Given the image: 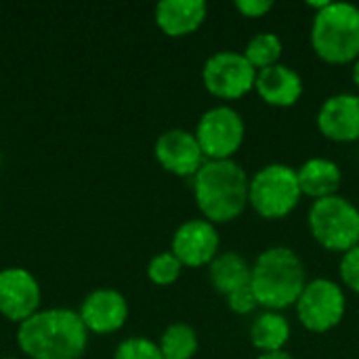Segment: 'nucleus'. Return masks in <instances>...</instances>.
<instances>
[{
  "label": "nucleus",
  "instance_id": "1",
  "mask_svg": "<svg viewBox=\"0 0 359 359\" xmlns=\"http://www.w3.org/2000/svg\"><path fill=\"white\" fill-rule=\"evenodd\" d=\"M17 345L29 359H80L88 330L78 311L44 309L19 324Z\"/></svg>",
  "mask_w": 359,
  "mask_h": 359
},
{
  "label": "nucleus",
  "instance_id": "2",
  "mask_svg": "<svg viewBox=\"0 0 359 359\" xmlns=\"http://www.w3.org/2000/svg\"><path fill=\"white\" fill-rule=\"evenodd\" d=\"M250 177L238 160H206L194 177V198L210 223L238 219L248 206Z\"/></svg>",
  "mask_w": 359,
  "mask_h": 359
},
{
  "label": "nucleus",
  "instance_id": "3",
  "mask_svg": "<svg viewBox=\"0 0 359 359\" xmlns=\"http://www.w3.org/2000/svg\"><path fill=\"white\" fill-rule=\"evenodd\" d=\"M307 284L305 263L290 246H269L252 263L250 288L263 309L292 307Z\"/></svg>",
  "mask_w": 359,
  "mask_h": 359
},
{
  "label": "nucleus",
  "instance_id": "4",
  "mask_svg": "<svg viewBox=\"0 0 359 359\" xmlns=\"http://www.w3.org/2000/svg\"><path fill=\"white\" fill-rule=\"evenodd\" d=\"M311 46L328 63H353L359 57V6L330 0L311 19Z\"/></svg>",
  "mask_w": 359,
  "mask_h": 359
},
{
  "label": "nucleus",
  "instance_id": "5",
  "mask_svg": "<svg viewBox=\"0 0 359 359\" xmlns=\"http://www.w3.org/2000/svg\"><path fill=\"white\" fill-rule=\"evenodd\" d=\"M307 225L318 244L332 252H347L359 244V208L345 196L313 200Z\"/></svg>",
  "mask_w": 359,
  "mask_h": 359
},
{
  "label": "nucleus",
  "instance_id": "6",
  "mask_svg": "<svg viewBox=\"0 0 359 359\" xmlns=\"http://www.w3.org/2000/svg\"><path fill=\"white\" fill-rule=\"evenodd\" d=\"M297 168L284 162H271L250 177L248 204L265 219H282L290 215L301 202Z\"/></svg>",
  "mask_w": 359,
  "mask_h": 359
},
{
  "label": "nucleus",
  "instance_id": "7",
  "mask_svg": "<svg viewBox=\"0 0 359 359\" xmlns=\"http://www.w3.org/2000/svg\"><path fill=\"white\" fill-rule=\"evenodd\" d=\"M299 322L311 332H328L337 328L347 311V297L339 282L330 278L307 280L299 301L294 303Z\"/></svg>",
  "mask_w": 359,
  "mask_h": 359
},
{
  "label": "nucleus",
  "instance_id": "8",
  "mask_svg": "<svg viewBox=\"0 0 359 359\" xmlns=\"http://www.w3.org/2000/svg\"><path fill=\"white\" fill-rule=\"evenodd\" d=\"M194 133L206 160H231L244 143L246 124L236 107L221 103L200 116Z\"/></svg>",
  "mask_w": 359,
  "mask_h": 359
},
{
  "label": "nucleus",
  "instance_id": "9",
  "mask_svg": "<svg viewBox=\"0 0 359 359\" xmlns=\"http://www.w3.org/2000/svg\"><path fill=\"white\" fill-rule=\"evenodd\" d=\"M257 69L240 50H217L202 65L206 90L219 99L233 101L255 88Z\"/></svg>",
  "mask_w": 359,
  "mask_h": 359
},
{
  "label": "nucleus",
  "instance_id": "10",
  "mask_svg": "<svg viewBox=\"0 0 359 359\" xmlns=\"http://www.w3.org/2000/svg\"><path fill=\"white\" fill-rule=\"evenodd\" d=\"M221 236L208 219H189L181 223L172 236L170 252L183 267H204L221 252Z\"/></svg>",
  "mask_w": 359,
  "mask_h": 359
},
{
  "label": "nucleus",
  "instance_id": "11",
  "mask_svg": "<svg viewBox=\"0 0 359 359\" xmlns=\"http://www.w3.org/2000/svg\"><path fill=\"white\" fill-rule=\"evenodd\" d=\"M154 154L160 166L177 177H196V172L206 162L204 151L196 139V133L187 128L164 130L156 139Z\"/></svg>",
  "mask_w": 359,
  "mask_h": 359
},
{
  "label": "nucleus",
  "instance_id": "12",
  "mask_svg": "<svg viewBox=\"0 0 359 359\" xmlns=\"http://www.w3.org/2000/svg\"><path fill=\"white\" fill-rule=\"evenodd\" d=\"M40 307L38 280L23 267L0 271V313L11 322H25Z\"/></svg>",
  "mask_w": 359,
  "mask_h": 359
},
{
  "label": "nucleus",
  "instance_id": "13",
  "mask_svg": "<svg viewBox=\"0 0 359 359\" xmlns=\"http://www.w3.org/2000/svg\"><path fill=\"white\" fill-rule=\"evenodd\" d=\"M320 133L337 143H351L359 139V95L337 93L330 95L316 116Z\"/></svg>",
  "mask_w": 359,
  "mask_h": 359
},
{
  "label": "nucleus",
  "instance_id": "14",
  "mask_svg": "<svg viewBox=\"0 0 359 359\" xmlns=\"http://www.w3.org/2000/svg\"><path fill=\"white\" fill-rule=\"evenodd\" d=\"M78 313L88 332L111 334L126 324L128 303L124 294L114 288H97L84 297Z\"/></svg>",
  "mask_w": 359,
  "mask_h": 359
},
{
  "label": "nucleus",
  "instance_id": "15",
  "mask_svg": "<svg viewBox=\"0 0 359 359\" xmlns=\"http://www.w3.org/2000/svg\"><path fill=\"white\" fill-rule=\"evenodd\" d=\"M303 78L301 74L286 65V63H276L271 67L259 69L255 90L259 97L273 107H292L301 95H303Z\"/></svg>",
  "mask_w": 359,
  "mask_h": 359
},
{
  "label": "nucleus",
  "instance_id": "16",
  "mask_svg": "<svg viewBox=\"0 0 359 359\" xmlns=\"http://www.w3.org/2000/svg\"><path fill=\"white\" fill-rule=\"evenodd\" d=\"M208 15L204 0H162L156 4L158 27L172 38L196 32Z\"/></svg>",
  "mask_w": 359,
  "mask_h": 359
},
{
  "label": "nucleus",
  "instance_id": "17",
  "mask_svg": "<svg viewBox=\"0 0 359 359\" xmlns=\"http://www.w3.org/2000/svg\"><path fill=\"white\" fill-rule=\"evenodd\" d=\"M297 177H299L303 196H309L311 200L337 196L339 187L343 183L341 166L334 160L324 158V156H313V158L305 160L297 168Z\"/></svg>",
  "mask_w": 359,
  "mask_h": 359
},
{
  "label": "nucleus",
  "instance_id": "18",
  "mask_svg": "<svg viewBox=\"0 0 359 359\" xmlns=\"http://www.w3.org/2000/svg\"><path fill=\"white\" fill-rule=\"evenodd\" d=\"M208 276L215 290L227 297L238 288L250 286L252 265L238 250H225L212 259V263L208 265Z\"/></svg>",
  "mask_w": 359,
  "mask_h": 359
},
{
  "label": "nucleus",
  "instance_id": "19",
  "mask_svg": "<svg viewBox=\"0 0 359 359\" xmlns=\"http://www.w3.org/2000/svg\"><path fill=\"white\" fill-rule=\"evenodd\" d=\"M290 341V322L282 311L265 309L250 324V343L261 351H284Z\"/></svg>",
  "mask_w": 359,
  "mask_h": 359
},
{
  "label": "nucleus",
  "instance_id": "20",
  "mask_svg": "<svg viewBox=\"0 0 359 359\" xmlns=\"http://www.w3.org/2000/svg\"><path fill=\"white\" fill-rule=\"evenodd\" d=\"M158 347L164 359H191L200 347L198 332L189 324H183V322L170 324L162 332Z\"/></svg>",
  "mask_w": 359,
  "mask_h": 359
},
{
  "label": "nucleus",
  "instance_id": "21",
  "mask_svg": "<svg viewBox=\"0 0 359 359\" xmlns=\"http://www.w3.org/2000/svg\"><path fill=\"white\" fill-rule=\"evenodd\" d=\"M282 50H284V44L276 32H259L246 42L242 53L250 61V65L259 72V69L280 63Z\"/></svg>",
  "mask_w": 359,
  "mask_h": 359
},
{
  "label": "nucleus",
  "instance_id": "22",
  "mask_svg": "<svg viewBox=\"0 0 359 359\" xmlns=\"http://www.w3.org/2000/svg\"><path fill=\"white\" fill-rule=\"evenodd\" d=\"M181 271H183V265H181V261L170 250L158 252L147 263V278L156 286H170V284H175L179 280Z\"/></svg>",
  "mask_w": 359,
  "mask_h": 359
},
{
  "label": "nucleus",
  "instance_id": "23",
  "mask_svg": "<svg viewBox=\"0 0 359 359\" xmlns=\"http://www.w3.org/2000/svg\"><path fill=\"white\" fill-rule=\"evenodd\" d=\"M114 359H164V355L158 343L145 337H130L118 345Z\"/></svg>",
  "mask_w": 359,
  "mask_h": 359
},
{
  "label": "nucleus",
  "instance_id": "24",
  "mask_svg": "<svg viewBox=\"0 0 359 359\" xmlns=\"http://www.w3.org/2000/svg\"><path fill=\"white\" fill-rule=\"evenodd\" d=\"M339 276H341V282L345 288L359 294V244L341 255Z\"/></svg>",
  "mask_w": 359,
  "mask_h": 359
},
{
  "label": "nucleus",
  "instance_id": "25",
  "mask_svg": "<svg viewBox=\"0 0 359 359\" xmlns=\"http://www.w3.org/2000/svg\"><path fill=\"white\" fill-rule=\"evenodd\" d=\"M227 305H229V309H231L233 313H240V316H248V313H252L257 307H261L250 286L238 288L236 292L227 294Z\"/></svg>",
  "mask_w": 359,
  "mask_h": 359
},
{
  "label": "nucleus",
  "instance_id": "26",
  "mask_svg": "<svg viewBox=\"0 0 359 359\" xmlns=\"http://www.w3.org/2000/svg\"><path fill=\"white\" fill-rule=\"evenodd\" d=\"M236 8H238L244 17L257 19V17L267 15V13L273 8V2H271V0H236Z\"/></svg>",
  "mask_w": 359,
  "mask_h": 359
},
{
  "label": "nucleus",
  "instance_id": "27",
  "mask_svg": "<svg viewBox=\"0 0 359 359\" xmlns=\"http://www.w3.org/2000/svg\"><path fill=\"white\" fill-rule=\"evenodd\" d=\"M257 359H294L286 349L284 351H269V353H259Z\"/></svg>",
  "mask_w": 359,
  "mask_h": 359
},
{
  "label": "nucleus",
  "instance_id": "28",
  "mask_svg": "<svg viewBox=\"0 0 359 359\" xmlns=\"http://www.w3.org/2000/svg\"><path fill=\"white\" fill-rule=\"evenodd\" d=\"M351 80H353V84L359 88V57L351 63Z\"/></svg>",
  "mask_w": 359,
  "mask_h": 359
},
{
  "label": "nucleus",
  "instance_id": "29",
  "mask_svg": "<svg viewBox=\"0 0 359 359\" xmlns=\"http://www.w3.org/2000/svg\"><path fill=\"white\" fill-rule=\"evenodd\" d=\"M0 359H15V358H0Z\"/></svg>",
  "mask_w": 359,
  "mask_h": 359
}]
</instances>
